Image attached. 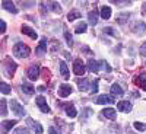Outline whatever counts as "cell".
Segmentation results:
<instances>
[{"mask_svg":"<svg viewBox=\"0 0 146 134\" xmlns=\"http://www.w3.org/2000/svg\"><path fill=\"white\" fill-rule=\"evenodd\" d=\"M98 82H100L98 79L94 82V92H98Z\"/></svg>","mask_w":146,"mask_h":134,"instance_id":"836d02e7","label":"cell"},{"mask_svg":"<svg viewBox=\"0 0 146 134\" xmlns=\"http://www.w3.org/2000/svg\"><path fill=\"white\" fill-rule=\"evenodd\" d=\"M21 31H22V34H25V35H29L31 38H34V40L36 38V36H38V35H36V32H35V31H34V29H32L31 26H28V25H23Z\"/></svg>","mask_w":146,"mask_h":134,"instance_id":"5bb4252c","label":"cell"},{"mask_svg":"<svg viewBox=\"0 0 146 134\" xmlns=\"http://www.w3.org/2000/svg\"><path fill=\"white\" fill-rule=\"evenodd\" d=\"M111 16V7L110 6H102L101 7V18L102 19H110Z\"/></svg>","mask_w":146,"mask_h":134,"instance_id":"ffe728a7","label":"cell"},{"mask_svg":"<svg viewBox=\"0 0 146 134\" xmlns=\"http://www.w3.org/2000/svg\"><path fill=\"white\" fill-rule=\"evenodd\" d=\"M86 29H88V26H86V23H79L78 25V28L75 29L76 31V34H83V32H86Z\"/></svg>","mask_w":146,"mask_h":134,"instance_id":"4316f807","label":"cell"},{"mask_svg":"<svg viewBox=\"0 0 146 134\" xmlns=\"http://www.w3.org/2000/svg\"><path fill=\"white\" fill-rule=\"evenodd\" d=\"M111 93H114V95H123V89H121L118 84L115 83V84L111 86Z\"/></svg>","mask_w":146,"mask_h":134,"instance_id":"484cf974","label":"cell"},{"mask_svg":"<svg viewBox=\"0 0 146 134\" xmlns=\"http://www.w3.org/2000/svg\"><path fill=\"white\" fill-rule=\"evenodd\" d=\"M15 70H16V64L7 60V61L5 63V73H6V76L12 77V76H13V73H15Z\"/></svg>","mask_w":146,"mask_h":134,"instance_id":"5b68a950","label":"cell"},{"mask_svg":"<svg viewBox=\"0 0 146 134\" xmlns=\"http://www.w3.org/2000/svg\"><path fill=\"white\" fill-rule=\"evenodd\" d=\"M13 54L18 57V58H27L29 54H31V48L23 44V42H18L15 47H13Z\"/></svg>","mask_w":146,"mask_h":134,"instance_id":"6da1fadb","label":"cell"},{"mask_svg":"<svg viewBox=\"0 0 146 134\" xmlns=\"http://www.w3.org/2000/svg\"><path fill=\"white\" fill-rule=\"evenodd\" d=\"M140 54L142 55H146V42L140 45Z\"/></svg>","mask_w":146,"mask_h":134,"instance_id":"d6a6232c","label":"cell"},{"mask_svg":"<svg viewBox=\"0 0 146 134\" xmlns=\"http://www.w3.org/2000/svg\"><path fill=\"white\" fill-rule=\"evenodd\" d=\"M66 114H67L69 117H72V118H75V117L78 115V112H76L75 106H73L72 104H67V105H66Z\"/></svg>","mask_w":146,"mask_h":134,"instance_id":"7402d4cb","label":"cell"},{"mask_svg":"<svg viewBox=\"0 0 146 134\" xmlns=\"http://www.w3.org/2000/svg\"><path fill=\"white\" fill-rule=\"evenodd\" d=\"M10 106H12V111H13V112H15L18 117L25 115V108H23V106H22V105H21L18 101H15V99H13V101L10 102Z\"/></svg>","mask_w":146,"mask_h":134,"instance_id":"3957f363","label":"cell"},{"mask_svg":"<svg viewBox=\"0 0 146 134\" xmlns=\"http://www.w3.org/2000/svg\"><path fill=\"white\" fill-rule=\"evenodd\" d=\"M7 114V109H6V101L5 99H2V115L5 117Z\"/></svg>","mask_w":146,"mask_h":134,"instance_id":"f546056e","label":"cell"},{"mask_svg":"<svg viewBox=\"0 0 146 134\" xmlns=\"http://www.w3.org/2000/svg\"><path fill=\"white\" fill-rule=\"evenodd\" d=\"M0 90H2V93L3 95H9L10 93V86H9V84L7 83H0Z\"/></svg>","mask_w":146,"mask_h":134,"instance_id":"d4e9b609","label":"cell"},{"mask_svg":"<svg viewBox=\"0 0 146 134\" xmlns=\"http://www.w3.org/2000/svg\"><path fill=\"white\" fill-rule=\"evenodd\" d=\"M78 84H79V90L85 92V90H88V89H89L91 82H89L88 79H82V80H79V82H78Z\"/></svg>","mask_w":146,"mask_h":134,"instance_id":"ac0fdd59","label":"cell"},{"mask_svg":"<svg viewBox=\"0 0 146 134\" xmlns=\"http://www.w3.org/2000/svg\"><path fill=\"white\" fill-rule=\"evenodd\" d=\"M82 15L79 13L78 10H72V12H69V15H67V19L72 22V20H75V19H78V18H80Z\"/></svg>","mask_w":146,"mask_h":134,"instance_id":"cb8c5ba5","label":"cell"},{"mask_svg":"<svg viewBox=\"0 0 146 134\" xmlns=\"http://www.w3.org/2000/svg\"><path fill=\"white\" fill-rule=\"evenodd\" d=\"M117 108L120 109L121 112H130L131 111V104L127 102V101H121L117 104Z\"/></svg>","mask_w":146,"mask_h":134,"instance_id":"30bf717a","label":"cell"},{"mask_svg":"<svg viewBox=\"0 0 146 134\" xmlns=\"http://www.w3.org/2000/svg\"><path fill=\"white\" fill-rule=\"evenodd\" d=\"M64 36H66V42H67V45L72 47V45H73V40H72V35L69 34V31H64Z\"/></svg>","mask_w":146,"mask_h":134,"instance_id":"83f0119b","label":"cell"},{"mask_svg":"<svg viewBox=\"0 0 146 134\" xmlns=\"http://www.w3.org/2000/svg\"><path fill=\"white\" fill-rule=\"evenodd\" d=\"M48 133H50V134H58L57 130H56L54 127H50V128H48Z\"/></svg>","mask_w":146,"mask_h":134,"instance_id":"e575fe53","label":"cell"},{"mask_svg":"<svg viewBox=\"0 0 146 134\" xmlns=\"http://www.w3.org/2000/svg\"><path fill=\"white\" fill-rule=\"evenodd\" d=\"M5 31H6V23L2 20V32H5Z\"/></svg>","mask_w":146,"mask_h":134,"instance_id":"d590c367","label":"cell"},{"mask_svg":"<svg viewBox=\"0 0 146 134\" xmlns=\"http://www.w3.org/2000/svg\"><path fill=\"white\" fill-rule=\"evenodd\" d=\"M35 53H36V55H42L45 51H47V40L44 38V40H41V42H40V45L35 48Z\"/></svg>","mask_w":146,"mask_h":134,"instance_id":"4fadbf2b","label":"cell"},{"mask_svg":"<svg viewBox=\"0 0 146 134\" xmlns=\"http://www.w3.org/2000/svg\"><path fill=\"white\" fill-rule=\"evenodd\" d=\"M88 19H89V23H91V25H95V23L98 22V13H96V10H92V12H89Z\"/></svg>","mask_w":146,"mask_h":134,"instance_id":"603a6c76","label":"cell"},{"mask_svg":"<svg viewBox=\"0 0 146 134\" xmlns=\"http://www.w3.org/2000/svg\"><path fill=\"white\" fill-rule=\"evenodd\" d=\"M50 6L53 7V10H54V12H60V10H62V9H60V6H58L56 2H51V3H50Z\"/></svg>","mask_w":146,"mask_h":134,"instance_id":"4dcf8cb0","label":"cell"},{"mask_svg":"<svg viewBox=\"0 0 146 134\" xmlns=\"http://www.w3.org/2000/svg\"><path fill=\"white\" fill-rule=\"evenodd\" d=\"M135 82L137 83V86H140L142 89L146 90V73H140V76H137L135 79Z\"/></svg>","mask_w":146,"mask_h":134,"instance_id":"7c38bea8","label":"cell"},{"mask_svg":"<svg viewBox=\"0 0 146 134\" xmlns=\"http://www.w3.org/2000/svg\"><path fill=\"white\" fill-rule=\"evenodd\" d=\"M35 102H36V105H38V108L41 109L42 112H45V114L50 112V106H48V104H47V101H45L44 96H36Z\"/></svg>","mask_w":146,"mask_h":134,"instance_id":"277c9868","label":"cell"},{"mask_svg":"<svg viewBox=\"0 0 146 134\" xmlns=\"http://www.w3.org/2000/svg\"><path fill=\"white\" fill-rule=\"evenodd\" d=\"M100 67H101V63L100 61H95V60H89V61H88V70L91 73H98L100 71Z\"/></svg>","mask_w":146,"mask_h":134,"instance_id":"ba28073f","label":"cell"},{"mask_svg":"<svg viewBox=\"0 0 146 134\" xmlns=\"http://www.w3.org/2000/svg\"><path fill=\"white\" fill-rule=\"evenodd\" d=\"M102 115L107 117V118H110V119H115L117 112H115V109H114V108H105L104 111H102Z\"/></svg>","mask_w":146,"mask_h":134,"instance_id":"2e32d148","label":"cell"},{"mask_svg":"<svg viewBox=\"0 0 146 134\" xmlns=\"http://www.w3.org/2000/svg\"><path fill=\"white\" fill-rule=\"evenodd\" d=\"M27 124L35 131V134H42V127H41V124L35 123L32 118H28V119H27Z\"/></svg>","mask_w":146,"mask_h":134,"instance_id":"8992f818","label":"cell"},{"mask_svg":"<svg viewBox=\"0 0 146 134\" xmlns=\"http://www.w3.org/2000/svg\"><path fill=\"white\" fill-rule=\"evenodd\" d=\"M2 6H3V9L9 10L10 13H18V9L15 7V5H13V3H10V2H3V3H2Z\"/></svg>","mask_w":146,"mask_h":134,"instance_id":"44dd1931","label":"cell"},{"mask_svg":"<svg viewBox=\"0 0 146 134\" xmlns=\"http://www.w3.org/2000/svg\"><path fill=\"white\" fill-rule=\"evenodd\" d=\"M72 93V86L70 84H60L58 88V96H62V98H66Z\"/></svg>","mask_w":146,"mask_h":134,"instance_id":"52a82bcc","label":"cell"},{"mask_svg":"<svg viewBox=\"0 0 146 134\" xmlns=\"http://www.w3.org/2000/svg\"><path fill=\"white\" fill-rule=\"evenodd\" d=\"M60 73H62L63 79H66V80L70 77L69 70H67V66H66V63H64V61H60Z\"/></svg>","mask_w":146,"mask_h":134,"instance_id":"d6986e66","label":"cell"},{"mask_svg":"<svg viewBox=\"0 0 146 134\" xmlns=\"http://www.w3.org/2000/svg\"><path fill=\"white\" fill-rule=\"evenodd\" d=\"M22 90L25 92L27 95H34L35 93V88L32 86L31 83H28V82H23L22 83Z\"/></svg>","mask_w":146,"mask_h":134,"instance_id":"9a60e30c","label":"cell"},{"mask_svg":"<svg viewBox=\"0 0 146 134\" xmlns=\"http://www.w3.org/2000/svg\"><path fill=\"white\" fill-rule=\"evenodd\" d=\"M38 73H40V67L38 66H31L29 70H28V77L31 80H35V79H38Z\"/></svg>","mask_w":146,"mask_h":134,"instance_id":"9c48e42d","label":"cell"},{"mask_svg":"<svg viewBox=\"0 0 146 134\" xmlns=\"http://www.w3.org/2000/svg\"><path fill=\"white\" fill-rule=\"evenodd\" d=\"M16 134H28V130L21 127V128H18V130H16Z\"/></svg>","mask_w":146,"mask_h":134,"instance_id":"1f68e13d","label":"cell"},{"mask_svg":"<svg viewBox=\"0 0 146 134\" xmlns=\"http://www.w3.org/2000/svg\"><path fill=\"white\" fill-rule=\"evenodd\" d=\"M96 104H114L115 102V99L113 98V96H107V95H104V96H98L96 98V101H95Z\"/></svg>","mask_w":146,"mask_h":134,"instance_id":"8fae6325","label":"cell"},{"mask_svg":"<svg viewBox=\"0 0 146 134\" xmlns=\"http://www.w3.org/2000/svg\"><path fill=\"white\" fill-rule=\"evenodd\" d=\"M85 64L82 63V60H75V61H73V73H75V75H78V76H83L85 75Z\"/></svg>","mask_w":146,"mask_h":134,"instance_id":"7a4b0ae2","label":"cell"},{"mask_svg":"<svg viewBox=\"0 0 146 134\" xmlns=\"http://www.w3.org/2000/svg\"><path fill=\"white\" fill-rule=\"evenodd\" d=\"M15 124H16V119H7V121H3V123H2L3 131H5V133L10 131V130H12V127H13Z\"/></svg>","mask_w":146,"mask_h":134,"instance_id":"e0dca14e","label":"cell"},{"mask_svg":"<svg viewBox=\"0 0 146 134\" xmlns=\"http://www.w3.org/2000/svg\"><path fill=\"white\" fill-rule=\"evenodd\" d=\"M135 128L139 130V131H145L146 130V124H142V123H135Z\"/></svg>","mask_w":146,"mask_h":134,"instance_id":"f1b7e54d","label":"cell"}]
</instances>
